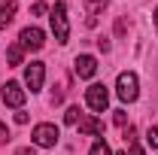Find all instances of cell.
Instances as JSON below:
<instances>
[{"label":"cell","mask_w":158,"mask_h":155,"mask_svg":"<svg viewBox=\"0 0 158 155\" xmlns=\"http://www.w3.org/2000/svg\"><path fill=\"white\" fill-rule=\"evenodd\" d=\"M106 3H110V0H85V9H88V12H91V19H94L98 12H103V6H106Z\"/></svg>","instance_id":"4fadbf2b"},{"label":"cell","mask_w":158,"mask_h":155,"mask_svg":"<svg viewBox=\"0 0 158 155\" xmlns=\"http://www.w3.org/2000/svg\"><path fill=\"white\" fill-rule=\"evenodd\" d=\"M79 119H82L79 107H70V110H67V116H64V122H67V125H79Z\"/></svg>","instance_id":"5bb4252c"},{"label":"cell","mask_w":158,"mask_h":155,"mask_svg":"<svg viewBox=\"0 0 158 155\" xmlns=\"http://www.w3.org/2000/svg\"><path fill=\"white\" fill-rule=\"evenodd\" d=\"M128 149H131V155H146V152H143V149L137 146V143H134V146H128Z\"/></svg>","instance_id":"ffe728a7"},{"label":"cell","mask_w":158,"mask_h":155,"mask_svg":"<svg viewBox=\"0 0 158 155\" xmlns=\"http://www.w3.org/2000/svg\"><path fill=\"white\" fill-rule=\"evenodd\" d=\"M6 58H9L12 67H19L21 61H24V46H21V43H12V46L6 49Z\"/></svg>","instance_id":"8fae6325"},{"label":"cell","mask_w":158,"mask_h":155,"mask_svg":"<svg viewBox=\"0 0 158 155\" xmlns=\"http://www.w3.org/2000/svg\"><path fill=\"white\" fill-rule=\"evenodd\" d=\"M46 9H49V6H46V3H43V0H37V3H34V9H31V12H34V15H46Z\"/></svg>","instance_id":"ac0fdd59"},{"label":"cell","mask_w":158,"mask_h":155,"mask_svg":"<svg viewBox=\"0 0 158 155\" xmlns=\"http://www.w3.org/2000/svg\"><path fill=\"white\" fill-rule=\"evenodd\" d=\"M155 24H158V9H155Z\"/></svg>","instance_id":"7402d4cb"},{"label":"cell","mask_w":158,"mask_h":155,"mask_svg":"<svg viewBox=\"0 0 158 155\" xmlns=\"http://www.w3.org/2000/svg\"><path fill=\"white\" fill-rule=\"evenodd\" d=\"M15 155H34V149H19Z\"/></svg>","instance_id":"44dd1931"},{"label":"cell","mask_w":158,"mask_h":155,"mask_svg":"<svg viewBox=\"0 0 158 155\" xmlns=\"http://www.w3.org/2000/svg\"><path fill=\"white\" fill-rule=\"evenodd\" d=\"M0 140H9V131H6V125L0 122Z\"/></svg>","instance_id":"d6986e66"},{"label":"cell","mask_w":158,"mask_h":155,"mask_svg":"<svg viewBox=\"0 0 158 155\" xmlns=\"http://www.w3.org/2000/svg\"><path fill=\"white\" fill-rule=\"evenodd\" d=\"M19 43L24 49H31V52H40L43 49V43H46V34L40 31V27H24L19 34Z\"/></svg>","instance_id":"5b68a950"},{"label":"cell","mask_w":158,"mask_h":155,"mask_svg":"<svg viewBox=\"0 0 158 155\" xmlns=\"http://www.w3.org/2000/svg\"><path fill=\"white\" fill-rule=\"evenodd\" d=\"M125 143H128V146H134V143H137V128H134V125H125Z\"/></svg>","instance_id":"9a60e30c"},{"label":"cell","mask_w":158,"mask_h":155,"mask_svg":"<svg viewBox=\"0 0 158 155\" xmlns=\"http://www.w3.org/2000/svg\"><path fill=\"white\" fill-rule=\"evenodd\" d=\"M85 103H88L94 113H103L106 103H110V91H106V85H100V82L88 85V88H85Z\"/></svg>","instance_id":"3957f363"},{"label":"cell","mask_w":158,"mask_h":155,"mask_svg":"<svg viewBox=\"0 0 158 155\" xmlns=\"http://www.w3.org/2000/svg\"><path fill=\"white\" fill-rule=\"evenodd\" d=\"M76 128H79V134H91V137H100V134H103V122L94 119V116H82Z\"/></svg>","instance_id":"9c48e42d"},{"label":"cell","mask_w":158,"mask_h":155,"mask_svg":"<svg viewBox=\"0 0 158 155\" xmlns=\"http://www.w3.org/2000/svg\"><path fill=\"white\" fill-rule=\"evenodd\" d=\"M43 76H46V67H43L40 61H31L27 70H24V82H27V88H31V91H40V88H43Z\"/></svg>","instance_id":"8992f818"},{"label":"cell","mask_w":158,"mask_h":155,"mask_svg":"<svg viewBox=\"0 0 158 155\" xmlns=\"http://www.w3.org/2000/svg\"><path fill=\"white\" fill-rule=\"evenodd\" d=\"M116 94L125 100V103H134L140 94V82H137V73H118V82H116Z\"/></svg>","instance_id":"6da1fadb"},{"label":"cell","mask_w":158,"mask_h":155,"mask_svg":"<svg viewBox=\"0 0 158 155\" xmlns=\"http://www.w3.org/2000/svg\"><path fill=\"white\" fill-rule=\"evenodd\" d=\"M52 31H55L58 43L70 40V24H67V6L64 3H55V9H52Z\"/></svg>","instance_id":"7a4b0ae2"},{"label":"cell","mask_w":158,"mask_h":155,"mask_svg":"<svg viewBox=\"0 0 158 155\" xmlns=\"http://www.w3.org/2000/svg\"><path fill=\"white\" fill-rule=\"evenodd\" d=\"M3 103H9V107H15V110L24 107V88H21L19 82H6V85H3Z\"/></svg>","instance_id":"ba28073f"},{"label":"cell","mask_w":158,"mask_h":155,"mask_svg":"<svg viewBox=\"0 0 158 155\" xmlns=\"http://www.w3.org/2000/svg\"><path fill=\"white\" fill-rule=\"evenodd\" d=\"M73 70H76L79 79H91L94 73H98V61H94V55H76Z\"/></svg>","instance_id":"52a82bcc"},{"label":"cell","mask_w":158,"mask_h":155,"mask_svg":"<svg viewBox=\"0 0 158 155\" xmlns=\"http://www.w3.org/2000/svg\"><path fill=\"white\" fill-rule=\"evenodd\" d=\"M116 155H128V152H116Z\"/></svg>","instance_id":"603a6c76"},{"label":"cell","mask_w":158,"mask_h":155,"mask_svg":"<svg viewBox=\"0 0 158 155\" xmlns=\"http://www.w3.org/2000/svg\"><path fill=\"white\" fill-rule=\"evenodd\" d=\"M113 122H116L118 128H125V125H128V113H125V110H116V116H113Z\"/></svg>","instance_id":"e0dca14e"},{"label":"cell","mask_w":158,"mask_h":155,"mask_svg":"<svg viewBox=\"0 0 158 155\" xmlns=\"http://www.w3.org/2000/svg\"><path fill=\"white\" fill-rule=\"evenodd\" d=\"M88 155H113V152H110L106 140H103V137H98V140H94V146L88 149Z\"/></svg>","instance_id":"7c38bea8"},{"label":"cell","mask_w":158,"mask_h":155,"mask_svg":"<svg viewBox=\"0 0 158 155\" xmlns=\"http://www.w3.org/2000/svg\"><path fill=\"white\" fill-rule=\"evenodd\" d=\"M15 19V0H0V31L9 27Z\"/></svg>","instance_id":"30bf717a"},{"label":"cell","mask_w":158,"mask_h":155,"mask_svg":"<svg viewBox=\"0 0 158 155\" xmlns=\"http://www.w3.org/2000/svg\"><path fill=\"white\" fill-rule=\"evenodd\" d=\"M58 128L52 125V122H43V125H37L34 128V134H31V140L37 143V146H43V149H49V146H55L58 143Z\"/></svg>","instance_id":"277c9868"},{"label":"cell","mask_w":158,"mask_h":155,"mask_svg":"<svg viewBox=\"0 0 158 155\" xmlns=\"http://www.w3.org/2000/svg\"><path fill=\"white\" fill-rule=\"evenodd\" d=\"M146 143H149L152 149H158V128H149V131H146Z\"/></svg>","instance_id":"2e32d148"}]
</instances>
